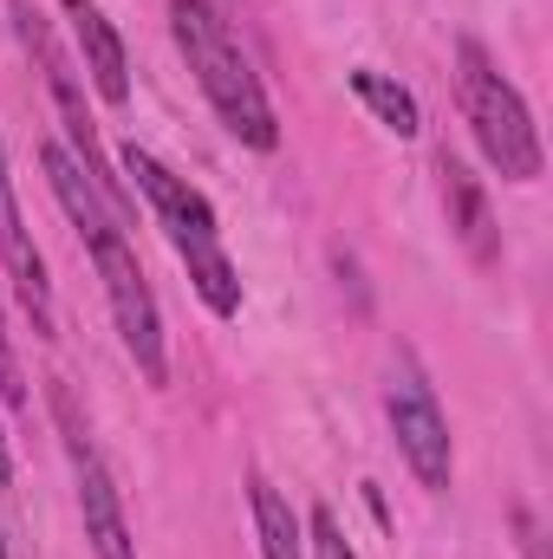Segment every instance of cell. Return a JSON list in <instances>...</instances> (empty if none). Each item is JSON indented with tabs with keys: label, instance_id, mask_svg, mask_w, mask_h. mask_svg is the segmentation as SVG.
Here are the masks:
<instances>
[{
	"label": "cell",
	"instance_id": "8",
	"mask_svg": "<svg viewBox=\"0 0 553 559\" xmlns=\"http://www.w3.org/2000/svg\"><path fill=\"white\" fill-rule=\"evenodd\" d=\"M66 20H72V39H79V52H85V72H92L98 98H105V105H125V98H131V59H125L118 26H111L92 0H66Z\"/></svg>",
	"mask_w": 553,
	"mask_h": 559
},
{
	"label": "cell",
	"instance_id": "6",
	"mask_svg": "<svg viewBox=\"0 0 553 559\" xmlns=\"http://www.w3.org/2000/svg\"><path fill=\"white\" fill-rule=\"evenodd\" d=\"M391 436H398L404 462L416 468V481H423L430 495H443V488H449V475H456V455H449V423H443L436 397H430V384L416 378L411 365L391 378Z\"/></svg>",
	"mask_w": 553,
	"mask_h": 559
},
{
	"label": "cell",
	"instance_id": "11",
	"mask_svg": "<svg viewBox=\"0 0 553 559\" xmlns=\"http://www.w3.org/2000/svg\"><path fill=\"white\" fill-rule=\"evenodd\" d=\"M39 163H46V182H52L59 209L72 215V228H79L85 241H92V235H105V228H118V215L105 209V195H98V189L85 182V169H79V163H72L66 150H59V143H46V150H39Z\"/></svg>",
	"mask_w": 553,
	"mask_h": 559
},
{
	"label": "cell",
	"instance_id": "10",
	"mask_svg": "<svg viewBox=\"0 0 553 559\" xmlns=\"http://www.w3.org/2000/svg\"><path fill=\"white\" fill-rule=\"evenodd\" d=\"M443 209H449V228H456V241L475 254V261H495V215H489V195H482V182L469 176V163H456V156H443Z\"/></svg>",
	"mask_w": 553,
	"mask_h": 559
},
{
	"label": "cell",
	"instance_id": "9",
	"mask_svg": "<svg viewBox=\"0 0 553 559\" xmlns=\"http://www.w3.org/2000/svg\"><path fill=\"white\" fill-rule=\"evenodd\" d=\"M79 514H85V540L98 559H138L131 547V527H125V501H118V481L105 475L98 449L79 455Z\"/></svg>",
	"mask_w": 553,
	"mask_h": 559
},
{
	"label": "cell",
	"instance_id": "17",
	"mask_svg": "<svg viewBox=\"0 0 553 559\" xmlns=\"http://www.w3.org/2000/svg\"><path fill=\"white\" fill-rule=\"evenodd\" d=\"M0 559H7V534H0Z\"/></svg>",
	"mask_w": 553,
	"mask_h": 559
},
{
	"label": "cell",
	"instance_id": "1",
	"mask_svg": "<svg viewBox=\"0 0 553 559\" xmlns=\"http://www.w3.org/2000/svg\"><path fill=\"white\" fill-rule=\"evenodd\" d=\"M169 33H176L183 59H189V72H196L202 98L215 105V118L248 143V150H274L280 143L274 105H268V92H261L248 52L235 46L228 20H222L209 0H169Z\"/></svg>",
	"mask_w": 553,
	"mask_h": 559
},
{
	"label": "cell",
	"instance_id": "16",
	"mask_svg": "<svg viewBox=\"0 0 553 559\" xmlns=\"http://www.w3.org/2000/svg\"><path fill=\"white\" fill-rule=\"evenodd\" d=\"M13 481V455H7V436H0V488Z\"/></svg>",
	"mask_w": 553,
	"mask_h": 559
},
{
	"label": "cell",
	"instance_id": "2",
	"mask_svg": "<svg viewBox=\"0 0 553 559\" xmlns=\"http://www.w3.org/2000/svg\"><path fill=\"white\" fill-rule=\"evenodd\" d=\"M118 163H125V176L138 182V195L156 209V222H163L169 248L183 254V267H189V280H196L202 306H209L215 319H235V312H242V274H235V261H228V248H222L215 209H209L183 176H169L150 150H138V143H131Z\"/></svg>",
	"mask_w": 553,
	"mask_h": 559
},
{
	"label": "cell",
	"instance_id": "3",
	"mask_svg": "<svg viewBox=\"0 0 553 559\" xmlns=\"http://www.w3.org/2000/svg\"><path fill=\"white\" fill-rule=\"evenodd\" d=\"M456 92H462V118L482 143V156L508 176V182H534L541 176V131L528 98L495 72V59L475 39H456Z\"/></svg>",
	"mask_w": 553,
	"mask_h": 559
},
{
	"label": "cell",
	"instance_id": "13",
	"mask_svg": "<svg viewBox=\"0 0 553 559\" xmlns=\"http://www.w3.org/2000/svg\"><path fill=\"white\" fill-rule=\"evenodd\" d=\"M352 92L365 98V111H372L385 131H398V138H416V131H423L416 98L398 85V79H385V72H372V66H358V72H352Z\"/></svg>",
	"mask_w": 553,
	"mask_h": 559
},
{
	"label": "cell",
	"instance_id": "14",
	"mask_svg": "<svg viewBox=\"0 0 553 559\" xmlns=\"http://www.w3.org/2000/svg\"><path fill=\"white\" fill-rule=\"evenodd\" d=\"M306 547H313V559H358L352 540L339 534V514H332V508H313V514H306Z\"/></svg>",
	"mask_w": 553,
	"mask_h": 559
},
{
	"label": "cell",
	"instance_id": "5",
	"mask_svg": "<svg viewBox=\"0 0 553 559\" xmlns=\"http://www.w3.org/2000/svg\"><path fill=\"white\" fill-rule=\"evenodd\" d=\"M13 13H20V33H26V46L46 59V85H52V105H59V124H66V138H72V163L85 169V182L105 195V209L125 222V215H138V202H131V189H125V176H111V163H105V150H98V124H92V111H85V98H79V79L66 72V59L52 52V39H46V26H39V13H26L20 0H13Z\"/></svg>",
	"mask_w": 553,
	"mask_h": 559
},
{
	"label": "cell",
	"instance_id": "4",
	"mask_svg": "<svg viewBox=\"0 0 553 559\" xmlns=\"http://www.w3.org/2000/svg\"><path fill=\"white\" fill-rule=\"evenodd\" d=\"M92 261H98V280H105L111 319H118V332H125V352L138 358V371L150 378V384H169L156 293H150V280H143L138 254H131V241H125V228H105V235H92Z\"/></svg>",
	"mask_w": 553,
	"mask_h": 559
},
{
	"label": "cell",
	"instance_id": "12",
	"mask_svg": "<svg viewBox=\"0 0 553 559\" xmlns=\"http://www.w3.org/2000/svg\"><path fill=\"white\" fill-rule=\"evenodd\" d=\"M248 501H255V534H261V559H306V534L293 521V508L280 501L268 475H248Z\"/></svg>",
	"mask_w": 553,
	"mask_h": 559
},
{
	"label": "cell",
	"instance_id": "15",
	"mask_svg": "<svg viewBox=\"0 0 553 559\" xmlns=\"http://www.w3.org/2000/svg\"><path fill=\"white\" fill-rule=\"evenodd\" d=\"M0 397H7V411H26V378H20V358L7 338V319H0Z\"/></svg>",
	"mask_w": 553,
	"mask_h": 559
},
{
	"label": "cell",
	"instance_id": "7",
	"mask_svg": "<svg viewBox=\"0 0 553 559\" xmlns=\"http://www.w3.org/2000/svg\"><path fill=\"white\" fill-rule=\"evenodd\" d=\"M0 261H7V274H13V286H20V306H26L33 332L52 338V332H59V319H52V280H46L39 248L26 241L20 195H13V176H7V150H0Z\"/></svg>",
	"mask_w": 553,
	"mask_h": 559
}]
</instances>
